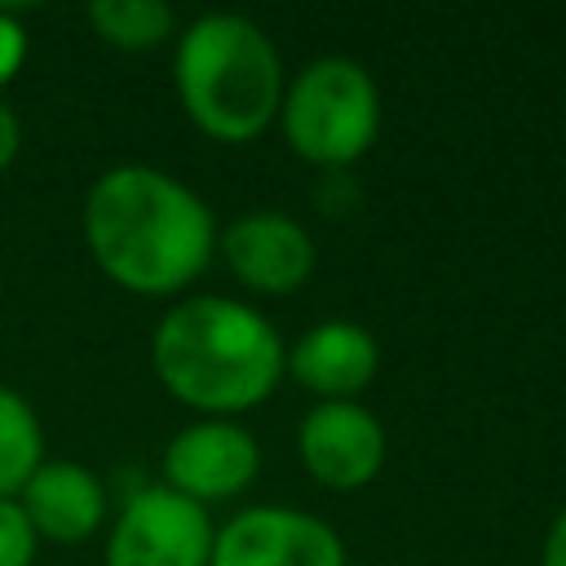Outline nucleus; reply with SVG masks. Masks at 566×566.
<instances>
[{
    "label": "nucleus",
    "mask_w": 566,
    "mask_h": 566,
    "mask_svg": "<svg viewBox=\"0 0 566 566\" xmlns=\"http://www.w3.org/2000/svg\"><path fill=\"white\" fill-rule=\"evenodd\" d=\"M84 18L102 44L124 49V53L159 49V44L177 40V31H181L177 9L164 0H93Z\"/></svg>",
    "instance_id": "obj_12"
},
{
    "label": "nucleus",
    "mask_w": 566,
    "mask_h": 566,
    "mask_svg": "<svg viewBox=\"0 0 566 566\" xmlns=\"http://www.w3.org/2000/svg\"><path fill=\"white\" fill-rule=\"evenodd\" d=\"M380 371L376 336L354 318H323L305 327L283 358V376H292L314 402H358V394Z\"/></svg>",
    "instance_id": "obj_10"
},
{
    "label": "nucleus",
    "mask_w": 566,
    "mask_h": 566,
    "mask_svg": "<svg viewBox=\"0 0 566 566\" xmlns=\"http://www.w3.org/2000/svg\"><path fill=\"white\" fill-rule=\"evenodd\" d=\"M539 566H566V504L557 509V517H553V522H548V531H544Z\"/></svg>",
    "instance_id": "obj_17"
},
{
    "label": "nucleus",
    "mask_w": 566,
    "mask_h": 566,
    "mask_svg": "<svg viewBox=\"0 0 566 566\" xmlns=\"http://www.w3.org/2000/svg\"><path fill=\"white\" fill-rule=\"evenodd\" d=\"M44 424L35 407L0 380V500H18V491L44 464Z\"/></svg>",
    "instance_id": "obj_13"
},
{
    "label": "nucleus",
    "mask_w": 566,
    "mask_h": 566,
    "mask_svg": "<svg viewBox=\"0 0 566 566\" xmlns=\"http://www.w3.org/2000/svg\"><path fill=\"white\" fill-rule=\"evenodd\" d=\"M22 62H27V27L0 9V88L18 80Z\"/></svg>",
    "instance_id": "obj_15"
},
{
    "label": "nucleus",
    "mask_w": 566,
    "mask_h": 566,
    "mask_svg": "<svg viewBox=\"0 0 566 566\" xmlns=\"http://www.w3.org/2000/svg\"><path fill=\"white\" fill-rule=\"evenodd\" d=\"M217 256L252 296H292L314 274V234L283 208H248L217 230Z\"/></svg>",
    "instance_id": "obj_8"
},
{
    "label": "nucleus",
    "mask_w": 566,
    "mask_h": 566,
    "mask_svg": "<svg viewBox=\"0 0 566 566\" xmlns=\"http://www.w3.org/2000/svg\"><path fill=\"white\" fill-rule=\"evenodd\" d=\"M296 455L305 473L327 491H363L380 478L389 438L363 402H314L296 429Z\"/></svg>",
    "instance_id": "obj_9"
},
{
    "label": "nucleus",
    "mask_w": 566,
    "mask_h": 566,
    "mask_svg": "<svg viewBox=\"0 0 566 566\" xmlns=\"http://www.w3.org/2000/svg\"><path fill=\"white\" fill-rule=\"evenodd\" d=\"M208 566H349L332 522L296 504H248L212 535Z\"/></svg>",
    "instance_id": "obj_6"
},
{
    "label": "nucleus",
    "mask_w": 566,
    "mask_h": 566,
    "mask_svg": "<svg viewBox=\"0 0 566 566\" xmlns=\"http://www.w3.org/2000/svg\"><path fill=\"white\" fill-rule=\"evenodd\" d=\"M31 531L49 544H84L106 526V482L80 464L44 455V464L18 491Z\"/></svg>",
    "instance_id": "obj_11"
},
{
    "label": "nucleus",
    "mask_w": 566,
    "mask_h": 566,
    "mask_svg": "<svg viewBox=\"0 0 566 566\" xmlns=\"http://www.w3.org/2000/svg\"><path fill=\"white\" fill-rule=\"evenodd\" d=\"M217 522L164 482L137 486L106 526L102 566H208Z\"/></svg>",
    "instance_id": "obj_5"
},
{
    "label": "nucleus",
    "mask_w": 566,
    "mask_h": 566,
    "mask_svg": "<svg viewBox=\"0 0 566 566\" xmlns=\"http://www.w3.org/2000/svg\"><path fill=\"white\" fill-rule=\"evenodd\" d=\"M279 128L296 159L332 172L349 168L376 146L380 88L358 57L323 53L287 80Z\"/></svg>",
    "instance_id": "obj_4"
},
{
    "label": "nucleus",
    "mask_w": 566,
    "mask_h": 566,
    "mask_svg": "<svg viewBox=\"0 0 566 566\" xmlns=\"http://www.w3.org/2000/svg\"><path fill=\"white\" fill-rule=\"evenodd\" d=\"M18 150H22V119H18V111L0 97V172L13 168Z\"/></svg>",
    "instance_id": "obj_16"
},
{
    "label": "nucleus",
    "mask_w": 566,
    "mask_h": 566,
    "mask_svg": "<svg viewBox=\"0 0 566 566\" xmlns=\"http://www.w3.org/2000/svg\"><path fill=\"white\" fill-rule=\"evenodd\" d=\"M40 535L31 531L18 500H0V566H35Z\"/></svg>",
    "instance_id": "obj_14"
},
{
    "label": "nucleus",
    "mask_w": 566,
    "mask_h": 566,
    "mask_svg": "<svg viewBox=\"0 0 566 566\" xmlns=\"http://www.w3.org/2000/svg\"><path fill=\"white\" fill-rule=\"evenodd\" d=\"M93 265L133 296H186L217 256L212 208L155 164H115L93 177L80 212Z\"/></svg>",
    "instance_id": "obj_1"
},
{
    "label": "nucleus",
    "mask_w": 566,
    "mask_h": 566,
    "mask_svg": "<svg viewBox=\"0 0 566 566\" xmlns=\"http://www.w3.org/2000/svg\"><path fill=\"white\" fill-rule=\"evenodd\" d=\"M172 84L186 119L203 137L248 146L270 124H279L287 75L261 22L217 9L177 31Z\"/></svg>",
    "instance_id": "obj_3"
},
{
    "label": "nucleus",
    "mask_w": 566,
    "mask_h": 566,
    "mask_svg": "<svg viewBox=\"0 0 566 566\" xmlns=\"http://www.w3.org/2000/svg\"><path fill=\"white\" fill-rule=\"evenodd\" d=\"M159 482L203 509L226 504L243 495L256 473H261V447L248 424L239 420H217V416H195L181 424L164 455H159Z\"/></svg>",
    "instance_id": "obj_7"
},
{
    "label": "nucleus",
    "mask_w": 566,
    "mask_h": 566,
    "mask_svg": "<svg viewBox=\"0 0 566 566\" xmlns=\"http://www.w3.org/2000/svg\"><path fill=\"white\" fill-rule=\"evenodd\" d=\"M283 358L279 327L226 292L177 296L150 332L155 380L195 416L234 420L261 407L283 380Z\"/></svg>",
    "instance_id": "obj_2"
}]
</instances>
